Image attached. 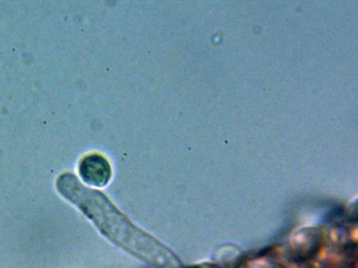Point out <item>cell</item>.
I'll use <instances>...</instances> for the list:
<instances>
[{"mask_svg":"<svg viewBox=\"0 0 358 268\" xmlns=\"http://www.w3.org/2000/svg\"><path fill=\"white\" fill-rule=\"evenodd\" d=\"M79 172L85 183L101 187L109 181L111 170L104 157L98 154H92L83 159L79 166Z\"/></svg>","mask_w":358,"mask_h":268,"instance_id":"6da1fadb","label":"cell"}]
</instances>
